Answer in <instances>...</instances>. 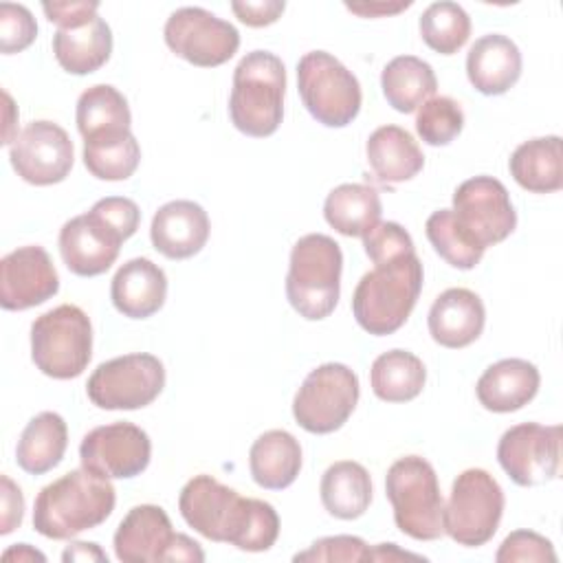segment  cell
<instances>
[{
  "instance_id": "6",
  "label": "cell",
  "mask_w": 563,
  "mask_h": 563,
  "mask_svg": "<svg viewBox=\"0 0 563 563\" xmlns=\"http://www.w3.org/2000/svg\"><path fill=\"white\" fill-rule=\"evenodd\" d=\"M341 246L323 233L299 238L290 251L286 297L308 321L325 319L339 303L341 292Z\"/></svg>"
},
{
  "instance_id": "25",
  "label": "cell",
  "mask_w": 563,
  "mask_h": 563,
  "mask_svg": "<svg viewBox=\"0 0 563 563\" xmlns=\"http://www.w3.org/2000/svg\"><path fill=\"white\" fill-rule=\"evenodd\" d=\"M367 163L380 183H405L424 167L422 150L400 125L376 128L365 145Z\"/></svg>"
},
{
  "instance_id": "13",
  "label": "cell",
  "mask_w": 563,
  "mask_h": 563,
  "mask_svg": "<svg viewBox=\"0 0 563 563\" xmlns=\"http://www.w3.org/2000/svg\"><path fill=\"white\" fill-rule=\"evenodd\" d=\"M163 35L172 53L200 68L222 66L240 48L238 29L202 7L176 9Z\"/></svg>"
},
{
  "instance_id": "9",
  "label": "cell",
  "mask_w": 563,
  "mask_h": 563,
  "mask_svg": "<svg viewBox=\"0 0 563 563\" xmlns=\"http://www.w3.org/2000/svg\"><path fill=\"white\" fill-rule=\"evenodd\" d=\"M297 88L306 110L328 128H345L361 110L358 79L325 51H310L299 59Z\"/></svg>"
},
{
  "instance_id": "31",
  "label": "cell",
  "mask_w": 563,
  "mask_h": 563,
  "mask_svg": "<svg viewBox=\"0 0 563 563\" xmlns=\"http://www.w3.org/2000/svg\"><path fill=\"white\" fill-rule=\"evenodd\" d=\"M321 504L336 519H358L372 501V479L363 464L352 460L334 462L321 477Z\"/></svg>"
},
{
  "instance_id": "5",
  "label": "cell",
  "mask_w": 563,
  "mask_h": 563,
  "mask_svg": "<svg viewBox=\"0 0 563 563\" xmlns=\"http://www.w3.org/2000/svg\"><path fill=\"white\" fill-rule=\"evenodd\" d=\"M286 68L268 51L246 53L233 70L229 114L233 125L255 139L277 132L284 117Z\"/></svg>"
},
{
  "instance_id": "28",
  "label": "cell",
  "mask_w": 563,
  "mask_h": 563,
  "mask_svg": "<svg viewBox=\"0 0 563 563\" xmlns=\"http://www.w3.org/2000/svg\"><path fill=\"white\" fill-rule=\"evenodd\" d=\"M510 176L532 194H552L563 187L561 136H539L521 143L510 161Z\"/></svg>"
},
{
  "instance_id": "42",
  "label": "cell",
  "mask_w": 563,
  "mask_h": 563,
  "mask_svg": "<svg viewBox=\"0 0 563 563\" xmlns=\"http://www.w3.org/2000/svg\"><path fill=\"white\" fill-rule=\"evenodd\" d=\"M495 561L497 563H517V561H523V563H543V561L554 563L556 552H554L552 541L541 537L539 532L515 530L501 541V545L495 554Z\"/></svg>"
},
{
  "instance_id": "38",
  "label": "cell",
  "mask_w": 563,
  "mask_h": 563,
  "mask_svg": "<svg viewBox=\"0 0 563 563\" xmlns=\"http://www.w3.org/2000/svg\"><path fill=\"white\" fill-rule=\"evenodd\" d=\"M462 128L464 112L451 97H431L416 114V130L427 145H449Z\"/></svg>"
},
{
  "instance_id": "23",
  "label": "cell",
  "mask_w": 563,
  "mask_h": 563,
  "mask_svg": "<svg viewBox=\"0 0 563 563\" xmlns=\"http://www.w3.org/2000/svg\"><path fill=\"white\" fill-rule=\"evenodd\" d=\"M167 297V277L158 264L147 257L125 262L112 277L110 299L114 308L130 319H147L158 312Z\"/></svg>"
},
{
  "instance_id": "29",
  "label": "cell",
  "mask_w": 563,
  "mask_h": 563,
  "mask_svg": "<svg viewBox=\"0 0 563 563\" xmlns=\"http://www.w3.org/2000/svg\"><path fill=\"white\" fill-rule=\"evenodd\" d=\"M380 196L365 183H343L323 202L325 222L347 238L367 235L380 222Z\"/></svg>"
},
{
  "instance_id": "15",
  "label": "cell",
  "mask_w": 563,
  "mask_h": 563,
  "mask_svg": "<svg viewBox=\"0 0 563 563\" xmlns=\"http://www.w3.org/2000/svg\"><path fill=\"white\" fill-rule=\"evenodd\" d=\"M497 460L519 486H539L556 477L561 462V427L521 422L504 431Z\"/></svg>"
},
{
  "instance_id": "43",
  "label": "cell",
  "mask_w": 563,
  "mask_h": 563,
  "mask_svg": "<svg viewBox=\"0 0 563 563\" xmlns=\"http://www.w3.org/2000/svg\"><path fill=\"white\" fill-rule=\"evenodd\" d=\"M42 9L59 29H75L97 15L99 2H44Z\"/></svg>"
},
{
  "instance_id": "12",
  "label": "cell",
  "mask_w": 563,
  "mask_h": 563,
  "mask_svg": "<svg viewBox=\"0 0 563 563\" xmlns=\"http://www.w3.org/2000/svg\"><path fill=\"white\" fill-rule=\"evenodd\" d=\"M165 387L163 363L147 352L123 354L101 363L88 378L86 391L99 409H143Z\"/></svg>"
},
{
  "instance_id": "49",
  "label": "cell",
  "mask_w": 563,
  "mask_h": 563,
  "mask_svg": "<svg viewBox=\"0 0 563 563\" xmlns=\"http://www.w3.org/2000/svg\"><path fill=\"white\" fill-rule=\"evenodd\" d=\"M424 561V556L420 554H411V552H402L396 543H378L376 548H372L369 561H380V563H391V561Z\"/></svg>"
},
{
  "instance_id": "21",
  "label": "cell",
  "mask_w": 563,
  "mask_h": 563,
  "mask_svg": "<svg viewBox=\"0 0 563 563\" xmlns=\"http://www.w3.org/2000/svg\"><path fill=\"white\" fill-rule=\"evenodd\" d=\"M427 323L429 334L438 345L460 350L479 339L486 323V310L479 295L473 290L449 288L433 301Z\"/></svg>"
},
{
  "instance_id": "1",
  "label": "cell",
  "mask_w": 563,
  "mask_h": 563,
  "mask_svg": "<svg viewBox=\"0 0 563 563\" xmlns=\"http://www.w3.org/2000/svg\"><path fill=\"white\" fill-rule=\"evenodd\" d=\"M178 508L187 526L205 539L244 552H266L279 537V517L268 501L242 497L205 473L183 486Z\"/></svg>"
},
{
  "instance_id": "22",
  "label": "cell",
  "mask_w": 563,
  "mask_h": 563,
  "mask_svg": "<svg viewBox=\"0 0 563 563\" xmlns=\"http://www.w3.org/2000/svg\"><path fill=\"white\" fill-rule=\"evenodd\" d=\"M466 75L477 92L488 97L504 95L521 77V53L506 35H482L468 48Z\"/></svg>"
},
{
  "instance_id": "16",
  "label": "cell",
  "mask_w": 563,
  "mask_h": 563,
  "mask_svg": "<svg viewBox=\"0 0 563 563\" xmlns=\"http://www.w3.org/2000/svg\"><path fill=\"white\" fill-rule=\"evenodd\" d=\"M81 466L106 479L141 475L152 457L150 435L132 422H112L88 431L79 444Z\"/></svg>"
},
{
  "instance_id": "7",
  "label": "cell",
  "mask_w": 563,
  "mask_h": 563,
  "mask_svg": "<svg viewBox=\"0 0 563 563\" xmlns=\"http://www.w3.org/2000/svg\"><path fill=\"white\" fill-rule=\"evenodd\" d=\"M385 493L400 532L418 541L444 534V499L433 466L420 455L396 460L385 477Z\"/></svg>"
},
{
  "instance_id": "45",
  "label": "cell",
  "mask_w": 563,
  "mask_h": 563,
  "mask_svg": "<svg viewBox=\"0 0 563 563\" xmlns=\"http://www.w3.org/2000/svg\"><path fill=\"white\" fill-rule=\"evenodd\" d=\"M0 484H2V490H0V497H2L0 534H9V532H13V530L22 523V517H24V497H22L20 486L13 484L9 475H2V477H0Z\"/></svg>"
},
{
  "instance_id": "44",
  "label": "cell",
  "mask_w": 563,
  "mask_h": 563,
  "mask_svg": "<svg viewBox=\"0 0 563 563\" xmlns=\"http://www.w3.org/2000/svg\"><path fill=\"white\" fill-rule=\"evenodd\" d=\"M286 4L279 0H260V2H231V11L238 15L240 22H244L246 26H268L273 22L279 20V15L284 13Z\"/></svg>"
},
{
  "instance_id": "27",
  "label": "cell",
  "mask_w": 563,
  "mask_h": 563,
  "mask_svg": "<svg viewBox=\"0 0 563 563\" xmlns=\"http://www.w3.org/2000/svg\"><path fill=\"white\" fill-rule=\"evenodd\" d=\"M53 53L66 73L90 75L110 59L112 31L99 15L75 29H57L53 35Z\"/></svg>"
},
{
  "instance_id": "40",
  "label": "cell",
  "mask_w": 563,
  "mask_h": 563,
  "mask_svg": "<svg viewBox=\"0 0 563 563\" xmlns=\"http://www.w3.org/2000/svg\"><path fill=\"white\" fill-rule=\"evenodd\" d=\"M363 246L374 266L416 253L411 235L398 222H378L367 235H363Z\"/></svg>"
},
{
  "instance_id": "46",
  "label": "cell",
  "mask_w": 563,
  "mask_h": 563,
  "mask_svg": "<svg viewBox=\"0 0 563 563\" xmlns=\"http://www.w3.org/2000/svg\"><path fill=\"white\" fill-rule=\"evenodd\" d=\"M167 561H205V552L194 539L176 532V539L167 550Z\"/></svg>"
},
{
  "instance_id": "3",
  "label": "cell",
  "mask_w": 563,
  "mask_h": 563,
  "mask_svg": "<svg viewBox=\"0 0 563 563\" xmlns=\"http://www.w3.org/2000/svg\"><path fill=\"white\" fill-rule=\"evenodd\" d=\"M117 493L110 479L75 468L46 484L33 506V528L46 539H73L103 523L114 510Z\"/></svg>"
},
{
  "instance_id": "8",
  "label": "cell",
  "mask_w": 563,
  "mask_h": 563,
  "mask_svg": "<svg viewBox=\"0 0 563 563\" xmlns=\"http://www.w3.org/2000/svg\"><path fill=\"white\" fill-rule=\"evenodd\" d=\"M92 356V325L73 303L40 314L31 325V358L35 367L57 380L77 378Z\"/></svg>"
},
{
  "instance_id": "24",
  "label": "cell",
  "mask_w": 563,
  "mask_h": 563,
  "mask_svg": "<svg viewBox=\"0 0 563 563\" xmlns=\"http://www.w3.org/2000/svg\"><path fill=\"white\" fill-rule=\"evenodd\" d=\"M539 369L526 358H504L486 367L475 385L477 400L495 413H510L528 405L539 391Z\"/></svg>"
},
{
  "instance_id": "50",
  "label": "cell",
  "mask_w": 563,
  "mask_h": 563,
  "mask_svg": "<svg viewBox=\"0 0 563 563\" xmlns=\"http://www.w3.org/2000/svg\"><path fill=\"white\" fill-rule=\"evenodd\" d=\"M2 561H46V556L40 550L31 548L29 543H15L2 552Z\"/></svg>"
},
{
  "instance_id": "41",
  "label": "cell",
  "mask_w": 563,
  "mask_h": 563,
  "mask_svg": "<svg viewBox=\"0 0 563 563\" xmlns=\"http://www.w3.org/2000/svg\"><path fill=\"white\" fill-rule=\"evenodd\" d=\"M37 37V24L33 13L24 4H0V51L4 55L20 53Z\"/></svg>"
},
{
  "instance_id": "26",
  "label": "cell",
  "mask_w": 563,
  "mask_h": 563,
  "mask_svg": "<svg viewBox=\"0 0 563 563\" xmlns=\"http://www.w3.org/2000/svg\"><path fill=\"white\" fill-rule=\"evenodd\" d=\"M249 468L257 486L268 490L288 488L301 471L299 440L284 429L262 433L249 451Z\"/></svg>"
},
{
  "instance_id": "34",
  "label": "cell",
  "mask_w": 563,
  "mask_h": 563,
  "mask_svg": "<svg viewBox=\"0 0 563 563\" xmlns=\"http://www.w3.org/2000/svg\"><path fill=\"white\" fill-rule=\"evenodd\" d=\"M427 380L424 363L407 350H389L376 356L369 369V385L385 402L413 400Z\"/></svg>"
},
{
  "instance_id": "2",
  "label": "cell",
  "mask_w": 563,
  "mask_h": 563,
  "mask_svg": "<svg viewBox=\"0 0 563 563\" xmlns=\"http://www.w3.org/2000/svg\"><path fill=\"white\" fill-rule=\"evenodd\" d=\"M141 211L134 200L108 196L88 213L70 218L59 231V253L66 268L79 277L106 273L119 257L121 244L139 229Z\"/></svg>"
},
{
  "instance_id": "20",
  "label": "cell",
  "mask_w": 563,
  "mask_h": 563,
  "mask_svg": "<svg viewBox=\"0 0 563 563\" xmlns=\"http://www.w3.org/2000/svg\"><path fill=\"white\" fill-rule=\"evenodd\" d=\"M150 238L167 260L194 257L209 240V216L194 200H172L154 213Z\"/></svg>"
},
{
  "instance_id": "35",
  "label": "cell",
  "mask_w": 563,
  "mask_h": 563,
  "mask_svg": "<svg viewBox=\"0 0 563 563\" xmlns=\"http://www.w3.org/2000/svg\"><path fill=\"white\" fill-rule=\"evenodd\" d=\"M139 161L141 147L130 130L84 141V165L99 180H125L136 172Z\"/></svg>"
},
{
  "instance_id": "32",
  "label": "cell",
  "mask_w": 563,
  "mask_h": 563,
  "mask_svg": "<svg viewBox=\"0 0 563 563\" xmlns=\"http://www.w3.org/2000/svg\"><path fill=\"white\" fill-rule=\"evenodd\" d=\"M380 88L387 103L398 112H413L438 88L431 64L416 55H398L385 64L380 73Z\"/></svg>"
},
{
  "instance_id": "30",
  "label": "cell",
  "mask_w": 563,
  "mask_h": 563,
  "mask_svg": "<svg viewBox=\"0 0 563 563\" xmlns=\"http://www.w3.org/2000/svg\"><path fill=\"white\" fill-rule=\"evenodd\" d=\"M68 446V427L55 411H42L29 420L18 446L15 462L29 475H44L53 471Z\"/></svg>"
},
{
  "instance_id": "33",
  "label": "cell",
  "mask_w": 563,
  "mask_h": 563,
  "mask_svg": "<svg viewBox=\"0 0 563 563\" xmlns=\"http://www.w3.org/2000/svg\"><path fill=\"white\" fill-rule=\"evenodd\" d=\"M77 130L84 141L128 132L132 114L125 97L110 84H97L77 99Z\"/></svg>"
},
{
  "instance_id": "11",
  "label": "cell",
  "mask_w": 563,
  "mask_h": 563,
  "mask_svg": "<svg viewBox=\"0 0 563 563\" xmlns=\"http://www.w3.org/2000/svg\"><path fill=\"white\" fill-rule=\"evenodd\" d=\"M358 402V376L343 363H325L312 369L292 400V416L308 433L341 429Z\"/></svg>"
},
{
  "instance_id": "37",
  "label": "cell",
  "mask_w": 563,
  "mask_h": 563,
  "mask_svg": "<svg viewBox=\"0 0 563 563\" xmlns=\"http://www.w3.org/2000/svg\"><path fill=\"white\" fill-rule=\"evenodd\" d=\"M420 35L431 51L453 55L471 35V18L457 2H433L420 15Z\"/></svg>"
},
{
  "instance_id": "10",
  "label": "cell",
  "mask_w": 563,
  "mask_h": 563,
  "mask_svg": "<svg viewBox=\"0 0 563 563\" xmlns=\"http://www.w3.org/2000/svg\"><path fill=\"white\" fill-rule=\"evenodd\" d=\"M504 490L484 468L462 471L444 506V532L464 548H479L493 539L504 515Z\"/></svg>"
},
{
  "instance_id": "19",
  "label": "cell",
  "mask_w": 563,
  "mask_h": 563,
  "mask_svg": "<svg viewBox=\"0 0 563 563\" xmlns=\"http://www.w3.org/2000/svg\"><path fill=\"white\" fill-rule=\"evenodd\" d=\"M176 532L161 506H134L114 532V554L123 563H163Z\"/></svg>"
},
{
  "instance_id": "48",
  "label": "cell",
  "mask_w": 563,
  "mask_h": 563,
  "mask_svg": "<svg viewBox=\"0 0 563 563\" xmlns=\"http://www.w3.org/2000/svg\"><path fill=\"white\" fill-rule=\"evenodd\" d=\"M411 2H396V4H389V2H365V4H345L352 13H358L363 18H378V15H389V13H398L402 9H407Z\"/></svg>"
},
{
  "instance_id": "14",
  "label": "cell",
  "mask_w": 563,
  "mask_h": 563,
  "mask_svg": "<svg viewBox=\"0 0 563 563\" xmlns=\"http://www.w3.org/2000/svg\"><path fill=\"white\" fill-rule=\"evenodd\" d=\"M453 213L460 227L486 251L504 242L517 227L508 189L493 176L464 180L453 194Z\"/></svg>"
},
{
  "instance_id": "36",
  "label": "cell",
  "mask_w": 563,
  "mask_h": 563,
  "mask_svg": "<svg viewBox=\"0 0 563 563\" xmlns=\"http://www.w3.org/2000/svg\"><path fill=\"white\" fill-rule=\"evenodd\" d=\"M424 233L435 249V253L453 268L468 271L475 268L484 255V249L460 227L453 209L433 211L427 218Z\"/></svg>"
},
{
  "instance_id": "39",
  "label": "cell",
  "mask_w": 563,
  "mask_h": 563,
  "mask_svg": "<svg viewBox=\"0 0 563 563\" xmlns=\"http://www.w3.org/2000/svg\"><path fill=\"white\" fill-rule=\"evenodd\" d=\"M372 548L352 534H336L317 539L308 550L292 556V561H310V563H361L369 561Z\"/></svg>"
},
{
  "instance_id": "17",
  "label": "cell",
  "mask_w": 563,
  "mask_h": 563,
  "mask_svg": "<svg viewBox=\"0 0 563 563\" xmlns=\"http://www.w3.org/2000/svg\"><path fill=\"white\" fill-rule=\"evenodd\" d=\"M9 158L22 180L46 187L70 174L75 150L64 128L53 121H33L11 143Z\"/></svg>"
},
{
  "instance_id": "18",
  "label": "cell",
  "mask_w": 563,
  "mask_h": 563,
  "mask_svg": "<svg viewBox=\"0 0 563 563\" xmlns=\"http://www.w3.org/2000/svg\"><path fill=\"white\" fill-rule=\"evenodd\" d=\"M59 275L51 255L37 246H20L0 262V306L4 310H29L55 297Z\"/></svg>"
},
{
  "instance_id": "47",
  "label": "cell",
  "mask_w": 563,
  "mask_h": 563,
  "mask_svg": "<svg viewBox=\"0 0 563 563\" xmlns=\"http://www.w3.org/2000/svg\"><path fill=\"white\" fill-rule=\"evenodd\" d=\"M62 561H99V563H108L106 552L97 545V543H86V541H75L70 543L64 554Z\"/></svg>"
},
{
  "instance_id": "4",
  "label": "cell",
  "mask_w": 563,
  "mask_h": 563,
  "mask_svg": "<svg viewBox=\"0 0 563 563\" xmlns=\"http://www.w3.org/2000/svg\"><path fill=\"white\" fill-rule=\"evenodd\" d=\"M422 277L416 253L374 266L361 277L352 295L356 323L376 336L394 334L409 319L422 290Z\"/></svg>"
}]
</instances>
